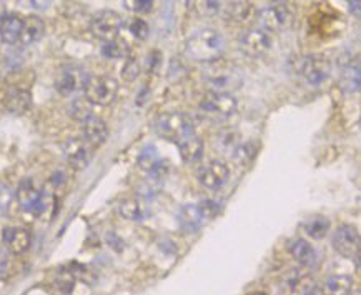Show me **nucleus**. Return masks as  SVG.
Here are the masks:
<instances>
[{
    "mask_svg": "<svg viewBox=\"0 0 361 295\" xmlns=\"http://www.w3.org/2000/svg\"><path fill=\"white\" fill-rule=\"evenodd\" d=\"M225 52V37L212 27L193 32L185 42V55L193 62L212 64L220 61Z\"/></svg>",
    "mask_w": 361,
    "mask_h": 295,
    "instance_id": "1",
    "label": "nucleus"
},
{
    "mask_svg": "<svg viewBox=\"0 0 361 295\" xmlns=\"http://www.w3.org/2000/svg\"><path fill=\"white\" fill-rule=\"evenodd\" d=\"M154 128L157 136L165 140L175 142V144H180L188 137L195 136V124H193L192 117L183 112H177V110L159 115Z\"/></svg>",
    "mask_w": 361,
    "mask_h": 295,
    "instance_id": "2",
    "label": "nucleus"
},
{
    "mask_svg": "<svg viewBox=\"0 0 361 295\" xmlns=\"http://www.w3.org/2000/svg\"><path fill=\"white\" fill-rule=\"evenodd\" d=\"M220 212V204L215 200H202L198 204H187L178 210L177 220L185 234H195L208 220L215 219Z\"/></svg>",
    "mask_w": 361,
    "mask_h": 295,
    "instance_id": "3",
    "label": "nucleus"
},
{
    "mask_svg": "<svg viewBox=\"0 0 361 295\" xmlns=\"http://www.w3.org/2000/svg\"><path fill=\"white\" fill-rule=\"evenodd\" d=\"M205 78L212 90L224 92V94H233V90L240 89L243 82L242 72L237 67L220 61L210 64L205 72Z\"/></svg>",
    "mask_w": 361,
    "mask_h": 295,
    "instance_id": "4",
    "label": "nucleus"
},
{
    "mask_svg": "<svg viewBox=\"0 0 361 295\" xmlns=\"http://www.w3.org/2000/svg\"><path fill=\"white\" fill-rule=\"evenodd\" d=\"M117 94L118 82L109 76L89 77V82L83 89V99L92 105H110Z\"/></svg>",
    "mask_w": 361,
    "mask_h": 295,
    "instance_id": "5",
    "label": "nucleus"
},
{
    "mask_svg": "<svg viewBox=\"0 0 361 295\" xmlns=\"http://www.w3.org/2000/svg\"><path fill=\"white\" fill-rule=\"evenodd\" d=\"M17 200L18 205L22 207V210L30 212L34 215H42L47 207L52 202V197H50L49 192L42 191V188H37L35 183L30 181V179H25L24 182H20V186L17 188Z\"/></svg>",
    "mask_w": 361,
    "mask_h": 295,
    "instance_id": "6",
    "label": "nucleus"
},
{
    "mask_svg": "<svg viewBox=\"0 0 361 295\" xmlns=\"http://www.w3.org/2000/svg\"><path fill=\"white\" fill-rule=\"evenodd\" d=\"M238 100L233 94L212 92L200 102V112L215 121H225L237 112Z\"/></svg>",
    "mask_w": 361,
    "mask_h": 295,
    "instance_id": "7",
    "label": "nucleus"
},
{
    "mask_svg": "<svg viewBox=\"0 0 361 295\" xmlns=\"http://www.w3.org/2000/svg\"><path fill=\"white\" fill-rule=\"evenodd\" d=\"M331 64L323 54H310L300 59L298 73L310 85H322L330 76Z\"/></svg>",
    "mask_w": 361,
    "mask_h": 295,
    "instance_id": "8",
    "label": "nucleus"
},
{
    "mask_svg": "<svg viewBox=\"0 0 361 295\" xmlns=\"http://www.w3.org/2000/svg\"><path fill=\"white\" fill-rule=\"evenodd\" d=\"M258 20H260V29L270 34H280L288 29L293 20L290 8L285 4H275V6H268L262 8L258 13Z\"/></svg>",
    "mask_w": 361,
    "mask_h": 295,
    "instance_id": "9",
    "label": "nucleus"
},
{
    "mask_svg": "<svg viewBox=\"0 0 361 295\" xmlns=\"http://www.w3.org/2000/svg\"><path fill=\"white\" fill-rule=\"evenodd\" d=\"M87 82H89V76H87L85 68L71 64V66H63L59 71L57 77H55V89L59 94L71 97L85 89Z\"/></svg>",
    "mask_w": 361,
    "mask_h": 295,
    "instance_id": "10",
    "label": "nucleus"
},
{
    "mask_svg": "<svg viewBox=\"0 0 361 295\" xmlns=\"http://www.w3.org/2000/svg\"><path fill=\"white\" fill-rule=\"evenodd\" d=\"M331 246L341 257L353 259L360 252V234L358 229L350 224L338 225L333 232Z\"/></svg>",
    "mask_w": 361,
    "mask_h": 295,
    "instance_id": "11",
    "label": "nucleus"
},
{
    "mask_svg": "<svg viewBox=\"0 0 361 295\" xmlns=\"http://www.w3.org/2000/svg\"><path fill=\"white\" fill-rule=\"evenodd\" d=\"M120 29H122V17L114 11L97 13L90 22V32L102 42H109V40L118 37Z\"/></svg>",
    "mask_w": 361,
    "mask_h": 295,
    "instance_id": "12",
    "label": "nucleus"
},
{
    "mask_svg": "<svg viewBox=\"0 0 361 295\" xmlns=\"http://www.w3.org/2000/svg\"><path fill=\"white\" fill-rule=\"evenodd\" d=\"M230 179V169L228 165L221 160H212L200 167L197 172V181L203 188L208 191H219L228 182Z\"/></svg>",
    "mask_w": 361,
    "mask_h": 295,
    "instance_id": "13",
    "label": "nucleus"
},
{
    "mask_svg": "<svg viewBox=\"0 0 361 295\" xmlns=\"http://www.w3.org/2000/svg\"><path fill=\"white\" fill-rule=\"evenodd\" d=\"M238 45L245 55H248L252 59H258L263 57L270 50L271 39L262 29H248L240 37Z\"/></svg>",
    "mask_w": 361,
    "mask_h": 295,
    "instance_id": "14",
    "label": "nucleus"
},
{
    "mask_svg": "<svg viewBox=\"0 0 361 295\" xmlns=\"http://www.w3.org/2000/svg\"><path fill=\"white\" fill-rule=\"evenodd\" d=\"M92 152H94V149L87 145L80 137L67 140L66 147H63V155H66L67 164L75 170L85 169L90 164Z\"/></svg>",
    "mask_w": 361,
    "mask_h": 295,
    "instance_id": "15",
    "label": "nucleus"
},
{
    "mask_svg": "<svg viewBox=\"0 0 361 295\" xmlns=\"http://www.w3.org/2000/svg\"><path fill=\"white\" fill-rule=\"evenodd\" d=\"M109 137V127L102 119L92 115L85 122H82V137L80 139L85 142L92 149H97L107 140Z\"/></svg>",
    "mask_w": 361,
    "mask_h": 295,
    "instance_id": "16",
    "label": "nucleus"
},
{
    "mask_svg": "<svg viewBox=\"0 0 361 295\" xmlns=\"http://www.w3.org/2000/svg\"><path fill=\"white\" fill-rule=\"evenodd\" d=\"M2 242L12 253L20 255L30 248L32 235L24 227H7L2 232Z\"/></svg>",
    "mask_w": 361,
    "mask_h": 295,
    "instance_id": "17",
    "label": "nucleus"
},
{
    "mask_svg": "<svg viewBox=\"0 0 361 295\" xmlns=\"http://www.w3.org/2000/svg\"><path fill=\"white\" fill-rule=\"evenodd\" d=\"M22 27H24V17L17 16V13H6V16H2L0 17V40L8 45L18 44Z\"/></svg>",
    "mask_w": 361,
    "mask_h": 295,
    "instance_id": "18",
    "label": "nucleus"
},
{
    "mask_svg": "<svg viewBox=\"0 0 361 295\" xmlns=\"http://www.w3.org/2000/svg\"><path fill=\"white\" fill-rule=\"evenodd\" d=\"M4 105L11 114L22 115L32 107V94L27 89H12L6 95Z\"/></svg>",
    "mask_w": 361,
    "mask_h": 295,
    "instance_id": "19",
    "label": "nucleus"
},
{
    "mask_svg": "<svg viewBox=\"0 0 361 295\" xmlns=\"http://www.w3.org/2000/svg\"><path fill=\"white\" fill-rule=\"evenodd\" d=\"M290 253L303 267H312L317 264V251L305 239H295V241H291Z\"/></svg>",
    "mask_w": 361,
    "mask_h": 295,
    "instance_id": "20",
    "label": "nucleus"
},
{
    "mask_svg": "<svg viewBox=\"0 0 361 295\" xmlns=\"http://www.w3.org/2000/svg\"><path fill=\"white\" fill-rule=\"evenodd\" d=\"M118 214L122 215L125 220L130 222H140L147 215V205L143 200L137 199V197H127V199L120 200L118 204Z\"/></svg>",
    "mask_w": 361,
    "mask_h": 295,
    "instance_id": "21",
    "label": "nucleus"
},
{
    "mask_svg": "<svg viewBox=\"0 0 361 295\" xmlns=\"http://www.w3.org/2000/svg\"><path fill=\"white\" fill-rule=\"evenodd\" d=\"M45 32V24L40 17L30 16L24 18V27H22V34H20V40L18 44L22 45H30L35 44L37 40L42 39Z\"/></svg>",
    "mask_w": 361,
    "mask_h": 295,
    "instance_id": "22",
    "label": "nucleus"
},
{
    "mask_svg": "<svg viewBox=\"0 0 361 295\" xmlns=\"http://www.w3.org/2000/svg\"><path fill=\"white\" fill-rule=\"evenodd\" d=\"M203 150H205V145H203V140L200 137L192 136L188 139L178 144V152L180 157L183 159V162L187 164H195L203 157Z\"/></svg>",
    "mask_w": 361,
    "mask_h": 295,
    "instance_id": "23",
    "label": "nucleus"
},
{
    "mask_svg": "<svg viewBox=\"0 0 361 295\" xmlns=\"http://www.w3.org/2000/svg\"><path fill=\"white\" fill-rule=\"evenodd\" d=\"M102 55L110 61H118V59H128L130 57V45L122 37H115V39L109 40V42L102 44Z\"/></svg>",
    "mask_w": 361,
    "mask_h": 295,
    "instance_id": "24",
    "label": "nucleus"
},
{
    "mask_svg": "<svg viewBox=\"0 0 361 295\" xmlns=\"http://www.w3.org/2000/svg\"><path fill=\"white\" fill-rule=\"evenodd\" d=\"M221 16L233 22H247L253 16V6L250 2H224Z\"/></svg>",
    "mask_w": 361,
    "mask_h": 295,
    "instance_id": "25",
    "label": "nucleus"
},
{
    "mask_svg": "<svg viewBox=\"0 0 361 295\" xmlns=\"http://www.w3.org/2000/svg\"><path fill=\"white\" fill-rule=\"evenodd\" d=\"M353 292V279L348 275H331L325 282L323 295H351Z\"/></svg>",
    "mask_w": 361,
    "mask_h": 295,
    "instance_id": "26",
    "label": "nucleus"
},
{
    "mask_svg": "<svg viewBox=\"0 0 361 295\" xmlns=\"http://www.w3.org/2000/svg\"><path fill=\"white\" fill-rule=\"evenodd\" d=\"M303 230L308 237L312 239H323L330 230V220H328L325 215H313L308 220H305Z\"/></svg>",
    "mask_w": 361,
    "mask_h": 295,
    "instance_id": "27",
    "label": "nucleus"
},
{
    "mask_svg": "<svg viewBox=\"0 0 361 295\" xmlns=\"http://www.w3.org/2000/svg\"><path fill=\"white\" fill-rule=\"evenodd\" d=\"M257 152H258L257 142H252V140L242 142V144H238L233 149V152H231V159H233L240 167H247L255 157H257Z\"/></svg>",
    "mask_w": 361,
    "mask_h": 295,
    "instance_id": "28",
    "label": "nucleus"
},
{
    "mask_svg": "<svg viewBox=\"0 0 361 295\" xmlns=\"http://www.w3.org/2000/svg\"><path fill=\"white\" fill-rule=\"evenodd\" d=\"M341 87L348 94H355L360 89V64L351 62L341 72Z\"/></svg>",
    "mask_w": 361,
    "mask_h": 295,
    "instance_id": "29",
    "label": "nucleus"
},
{
    "mask_svg": "<svg viewBox=\"0 0 361 295\" xmlns=\"http://www.w3.org/2000/svg\"><path fill=\"white\" fill-rule=\"evenodd\" d=\"M92 107H94V105H92L90 102H87L83 97H82V99H75L71 104V115L73 119H75V121L82 124V122H85L87 119H90L92 115H94V112H92Z\"/></svg>",
    "mask_w": 361,
    "mask_h": 295,
    "instance_id": "30",
    "label": "nucleus"
},
{
    "mask_svg": "<svg viewBox=\"0 0 361 295\" xmlns=\"http://www.w3.org/2000/svg\"><path fill=\"white\" fill-rule=\"evenodd\" d=\"M140 62L135 57H128L122 67V78L125 82L137 80V77L140 76Z\"/></svg>",
    "mask_w": 361,
    "mask_h": 295,
    "instance_id": "31",
    "label": "nucleus"
},
{
    "mask_svg": "<svg viewBox=\"0 0 361 295\" xmlns=\"http://www.w3.org/2000/svg\"><path fill=\"white\" fill-rule=\"evenodd\" d=\"M128 30H130V34L138 40H145L148 34H150V27H148L147 22L140 17L133 18V20L130 22V25H128Z\"/></svg>",
    "mask_w": 361,
    "mask_h": 295,
    "instance_id": "32",
    "label": "nucleus"
},
{
    "mask_svg": "<svg viewBox=\"0 0 361 295\" xmlns=\"http://www.w3.org/2000/svg\"><path fill=\"white\" fill-rule=\"evenodd\" d=\"M198 11H200L203 17H219L221 16V11H224V2H200L198 4Z\"/></svg>",
    "mask_w": 361,
    "mask_h": 295,
    "instance_id": "33",
    "label": "nucleus"
},
{
    "mask_svg": "<svg viewBox=\"0 0 361 295\" xmlns=\"http://www.w3.org/2000/svg\"><path fill=\"white\" fill-rule=\"evenodd\" d=\"M125 8L135 13H147L154 8V2L152 0H133V2H123Z\"/></svg>",
    "mask_w": 361,
    "mask_h": 295,
    "instance_id": "34",
    "label": "nucleus"
},
{
    "mask_svg": "<svg viewBox=\"0 0 361 295\" xmlns=\"http://www.w3.org/2000/svg\"><path fill=\"white\" fill-rule=\"evenodd\" d=\"M13 197H16V193H13L12 188L6 186V183L0 182V212L8 209V205L12 204Z\"/></svg>",
    "mask_w": 361,
    "mask_h": 295,
    "instance_id": "35",
    "label": "nucleus"
},
{
    "mask_svg": "<svg viewBox=\"0 0 361 295\" xmlns=\"http://www.w3.org/2000/svg\"><path fill=\"white\" fill-rule=\"evenodd\" d=\"M350 11L355 12V17L360 18V2L355 0V2H350Z\"/></svg>",
    "mask_w": 361,
    "mask_h": 295,
    "instance_id": "36",
    "label": "nucleus"
}]
</instances>
